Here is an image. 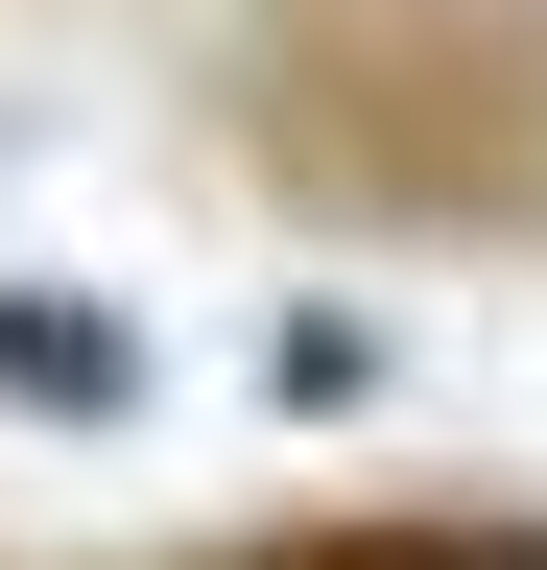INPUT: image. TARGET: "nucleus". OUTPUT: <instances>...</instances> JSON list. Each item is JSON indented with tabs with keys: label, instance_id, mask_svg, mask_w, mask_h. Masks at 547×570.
<instances>
[{
	"label": "nucleus",
	"instance_id": "f03ea898",
	"mask_svg": "<svg viewBox=\"0 0 547 570\" xmlns=\"http://www.w3.org/2000/svg\"><path fill=\"white\" fill-rule=\"evenodd\" d=\"M0 404L119 428V404H144V333H119V309H48V285H0Z\"/></svg>",
	"mask_w": 547,
	"mask_h": 570
},
{
	"label": "nucleus",
	"instance_id": "f257e3e1",
	"mask_svg": "<svg viewBox=\"0 0 547 570\" xmlns=\"http://www.w3.org/2000/svg\"><path fill=\"white\" fill-rule=\"evenodd\" d=\"M191 570H547V523H476V499H381V523H262Z\"/></svg>",
	"mask_w": 547,
	"mask_h": 570
},
{
	"label": "nucleus",
	"instance_id": "7ed1b4c3",
	"mask_svg": "<svg viewBox=\"0 0 547 570\" xmlns=\"http://www.w3.org/2000/svg\"><path fill=\"white\" fill-rule=\"evenodd\" d=\"M262 381H286V404H358V381H381V333H358V309H286V333H262Z\"/></svg>",
	"mask_w": 547,
	"mask_h": 570
}]
</instances>
